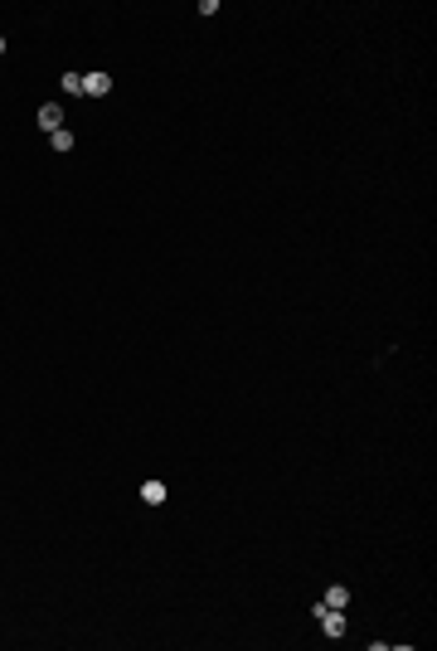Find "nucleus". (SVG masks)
Returning <instances> with one entry per match:
<instances>
[{"label":"nucleus","mask_w":437,"mask_h":651,"mask_svg":"<svg viewBox=\"0 0 437 651\" xmlns=\"http://www.w3.org/2000/svg\"><path fill=\"white\" fill-rule=\"evenodd\" d=\"M316 617H321L326 637H345V613H335V608H321V603H316Z\"/></svg>","instance_id":"1"},{"label":"nucleus","mask_w":437,"mask_h":651,"mask_svg":"<svg viewBox=\"0 0 437 651\" xmlns=\"http://www.w3.org/2000/svg\"><path fill=\"white\" fill-rule=\"evenodd\" d=\"M108 93H112L108 73H88V78H83V98H108Z\"/></svg>","instance_id":"2"},{"label":"nucleus","mask_w":437,"mask_h":651,"mask_svg":"<svg viewBox=\"0 0 437 651\" xmlns=\"http://www.w3.org/2000/svg\"><path fill=\"white\" fill-rule=\"evenodd\" d=\"M321 608H335V613H345V608H350V588L330 583V588H326V598H321Z\"/></svg>","instance_id":"3"},{"label":"nucleus","mask_w":437,"mask_h":651,"mask_svg":"<svg viewBox=\"0 0 437 651\" xmlns=\"http://www.w3.org/2000/svg\"><path fill=\"white\" fill-rule=\"evenodd\" d=\"M39 126H44V131H59V126H64V108H59V103H44V108H39Z\"/></svg>","instance_id":"4"},{"label":"nucleus","mask_w":437,"mask_h":651,"mask_svg":"<svg viewBox=\"0 0 437 651\" xmlns=\"http://www.w3.org/2000/svg\"><path fill=\"white\" fill-rule=\"evenodd\" d=\"M141 501H146V506H161V501H165V486H161V481H146V486H141Z\"/></svg>","instance_id":"5"},{"label":"nucleus","mask_w":437,"mask_h":651,"mask_svg":"<svg viewBox=\"0 0 437 651\" xmlns=\"http://www.w3.org/2000/svg\"><path fill=\"white\" fill-rule=\"evenodd\" d=\"M54 151H73V131L59 126V131H54Z\"/></svg>","instance_id":"6"},{"label":"nucleus","mask_w":437,"mask_h":651,"mask_svg":"<svg viewBox=\"0 0 437 651\" xmlns=\"http://www.w3.org/2000/svg\"><path fill=\"white\" fill-rule=\"evenodd\" d=\"M64 93H83V78L78 73H64Z\"/></svg>","instance_id":"7"},{"label":"nucleus","mask_w":437,"mask_h":651,"mask_svg":"<svg viewBox=\"0 0 437 651\" xmlns=\"http://www.w3.org/2000/svg\"><path fill=\"white\" fill-rule=\"evenodd\" d=\"M0 54H5V39H0Z\"/></svg>","instance_id":"8"}]
</instances>
